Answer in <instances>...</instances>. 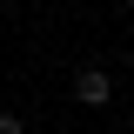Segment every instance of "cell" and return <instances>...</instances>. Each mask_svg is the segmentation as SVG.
Masks as SVG:
<instances>
[{
    "label": "cell",
    "mask_w": 134,
    "mask_h": 134,
    "mask_svg": "<svg viewBox=\"0 0 134 134\" xmlns=\"http://www.w3.org/2000/svg\"><path fill=\"white\" fill-rule=\"evenodd\" d=\"M121 7H134V0H121Z\"/></svg>",
    "instance_id": "cell-3"
},
{
    "label": "cell",
    "mask_w": 134,
    "mask_h": 134,
    "mask_svg": "<svg viewBox=\"0 0 134 134\" xmlns=\"http://www.w3.org/2000/svg\"><path fill=\"white\" fill-rule=\"evenodd\" d=\"M74 100H81V107H114V81H107V67H81V74H74Z\"/></svg>",
    "instance_id": "cell-1"
},
{
    "label": "cell",
    "mask_w": 134,
    "mask_h": 134,
    "mask_svg": "<svg viewBox=\"0 0 134 134\" xmlns=\"http://www.w3.org/2000/svg\"><path fill=\"white\" fill-rule=\"evenodd\" d=\"M0 134H27V121L20 114H0Z\"/></svg>",
    "instance_id": "cell-2"
}]
</instances>
